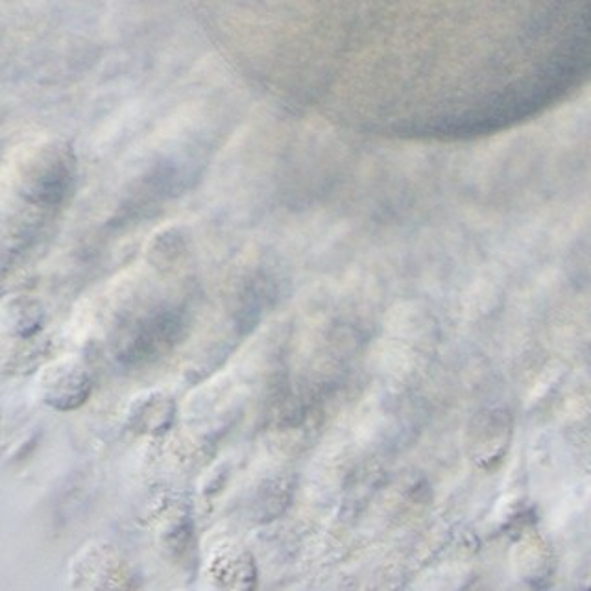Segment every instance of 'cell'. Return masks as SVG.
Wrapping results in <instances>:
<instances>
[{
    "mask_svg": "<svg viewBox=\"0 0 591 591\" xmlns=\"http://www.w3.org/2000/svg\"><path fill=\"white\" fill-rule=\"evenodd\" d=\"M207 575L218 588H252L255 582L254 558L241 545H220L209 558Z\"/></svg>",
    "mask_w": 591,
    "mask_h": 591,
    "instance_id": "cell-1",
    "label": "cell"
},
{
    "mask_svg": "<svg viewBox=\"0 0 591 591\" xmlns=\"http://www.w3.org/2000/svg\"><path fill=\"white\" fill-rule=\"evenodd\" d=\"M139 412L137 418L145 431H161L172 420V401L163 394H150Z\"/></svg>",
    "mask_w": 591,
    "mask_h": 591,
    "instance_id": "cell-2",
    "label": "cell"
}]
</instances>
